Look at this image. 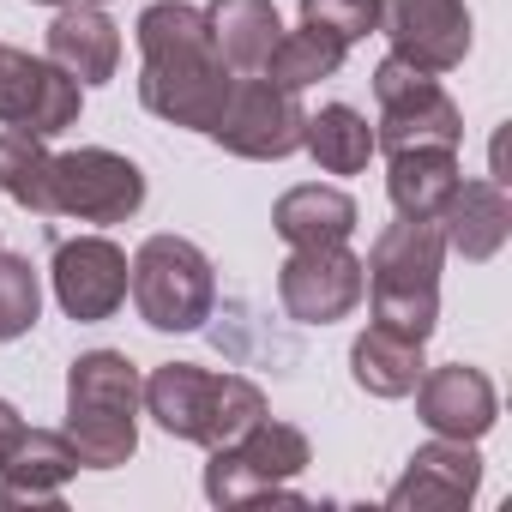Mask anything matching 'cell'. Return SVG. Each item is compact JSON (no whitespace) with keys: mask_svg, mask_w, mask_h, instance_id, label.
Listing matches in <instances>:
<instances>
[{"mask_svg":"<svg viewBox=\"0 0 512 512\" xmlns=\"http://www.w3.org/2000/svg\"><path fill=\"white\" fill-rule=\"evenodd\" d=\"M133 31H139V103L169 127L211 133L241 73H229V61L217 55L205 13L187 0H151Z\"/></svg>","mask_w":512,"mask_h":512,"instance_id":"obj_1","label":"cell"},{"mask_svg":"<svg viewBox=\"0 0 512 512\" xmlns=\"http://www.w3.org/2000/svg\"><path fill=\"white\" fill-rule=\"evenodd\" d=\"M368 302H374V326H392L416 344L434 338L440 326V272H446V235L440 217H398L374 235L368 247Z\"/></svg>","mask_w":512,"mask_h":512,"instance_id":"obj_2","label":"cell"},{"mask_svg":"<svg viewBox=\"0 0 512 512\" xmlns=\"http://www.w3.org/2000/svg\"><path fill=\"white\" fill-rule=\"evenodd\" d=\"M145 416L187 446H229L266 416V392L241 374H211L199 362H163L145 374Z\"/></svg>","mask_w":512,"mask_h":512,"instance_id":"obj_3","label":"cell"},{"mask_svg":"<svg viewBox=\"0 0 512 512\" xmlns=\"http://www.w3.org/2000/svg\"><path fill=\"white\" fill-rule=\"evenodd\" d=\"M139 410L145 380L121 350H85L67 368V440L79 446L85 470H115L139 452Z\"/></svg>","mask_w":512,"mask_h":512,"instance_id":"obj_4","label":"cell"},{"mask_svg":"<svg viewBox=\"0 0 512 512\" xmlns=\"http://www.w3.org/2000/svg\"><path fill=\"white\" fill-rule=\"evenodd\" d=\"M127 296L151 332H199L217 308V272L187 235H145L127 260Z\"/></svg>","mask_w":512,"mask_h":512,"instance_id":"obj_5","label":"cell"},{"mask_svg":"<svg viewBox=\"0 0 512 512\" xmlns=\"http://www.w3.org/2000/svg\"><path fill=\"white\" fill-rule=\"evenodd\" d=\"M308 464H314L308 434L296 422L260 416L247 434H235L229 446H211V458H205V500L211 506H253V500H290V506H302V494L290 482Z\"/></svg>","mask_w":512,"mask_h":512,"instance_id":"obj_6","label":"cell"},{"mask_svg":"<svg viewBox=\"0 0 512 512\" xmlns=\"http://www.w3.org/2000/svg\"><path fill=\"white\" fill-rule=\"evenodd\" d=\"M374 103H380V121H374V151H458L464 145V115L458 103L440 91V73H422L410 67L404 55H386L374 67Z\"/></svg>","mask_w":512,"mask_h":512,"instance_id":"obj_7","label":"cell"},{"mask_svg":"<svg viewBox=\"0 0 512 512\" xmlns=\"http://www.w3.org/2000/svg\"><path fill=\"white\" fill-rule=\"evenodd\" d=\"M145 205V169L109 145H79L49 157V217L127 223Z\"/></svg>","mask_w":512,"mask_h":512,"instance_id":"obj_8","label":"cell"},{"mask_svg":"<svg viewBox=\"0 0 512 512\" xmlns=\"http://www.w3.org/2000/svg\"><path fill=\"white\" fill-rule=\"evenodd\" d=\"M302 127H308V109L296 91L272 85L266 73H241L229 85V103L211 127V139L229 151V157H253V163H284L302 151Z\"/></svg>","mask_w":512,"mask_h":512,"instance_id":"obj_9","label":"cell"},{"mask_svg":"<svg viewBox=\"0 0 512 512\" xmlns=\"http://www.w3.org/2000/svg\"><path fill=\"white\" fill-rule=\"evenodd\" d=\"M362 290H368V272H362V253H350V241L290 247V260L278 266V302L296 326L350 320L362 308Z\"/></svg>","mask_w":512,"mask_h":512,"instance_id":"obj_10","label":"cell"},{"mask_svg":"<svg viewBox=\"0 0 512 512\" xmlns=\"http://www.w3.org/2000/svg\"><path fill=\"white\" fill-rule=\"evenodd\" d=\"M79 109H85V85L79 79H67L49 55L0 43V127L55 139V133H67L79 121Z\"/></svg>","mask_w":512,"mask_h":512,"instance_id":"obj_11","label":"cell"},{"mask_svg":"<svg viewBox=\"0 0 512 512\" xmlns=\"http://www.w3.org/2000/svg\"><path fill=\"white\" fill-rule=\"evenodd\" d=\"M49 278H55L61 314L79 326H97V320H115L127 302V253L109 235H73V241H55Z\"/></svg>","mask_w":512,"mask_h":512,"instance_id":"obj_12","label":"cell"},{"mask_svg":"<svg viewBox=\"0 0 512 512\" xmlns=\"http://www.w3.org/2000/svg\"><path fill=\"white\" fill-rule=\"evenodd\" d=\"M380 37L422 73H452L470 55L464 0H380Z\"/></svg>","mask_w":512,"mask_h":512,"instance_id":"obj_13","label":"cell"},{"mask_svg":"<svg viewBox=\"0 0 512 512\" xmlns=\"http://www.w3.org/2000/svg\"><path fill=\"white\" fill-rule=\"evenodd\" d=\"M482 488V458H476V440H428L410 452L404 476L386 488V506L392 512H452V506H470Z\"/></svg>","mask_w":512,"mask_h":512,"instance_id":"obj_14","label":"cell"},{"mask_svg":"<svg viewBox=\"0 0 512 512\" xmlns=\"http://www.w3.org/2000/svg\"><path fill=\"white\" fill-rule=\"evenodd\" d=\"M416 416L428 434L440 440H482L494 422H500V392L482 368H422L416 380Z\"/></svg>","mask_w":512,"mask_h":512,"instance_id":"obj_15","label":"cell"},{"mask_svg":"<svg viewBox=\"0 0 512 512\" xmlns=\"http://www.w3.org/2000/svg\"><path fill=\"white\" fill-rule=\"evenodd\" d=\"M79 446L61 428H25L0 458V506H61V488L79 476Z\"/></svg>","mask_w":512,"mask_h":512,"instance_id":"obj_16","label":"cell"},{"mask_svg":"<svg viewBox=\"0 0 512 512\" xmlns=\"http://www.w3.org/2000/svg\"><path fill=\"white\" fill-rule=\"evenodd\" d=\"M43 55L79 85H109L115 67H121V31H115V19L103 7H91V0H67V7H55Z\"/></svg>","mask_w":512,"mask_h":512,"instance_id":"obj_17","label":"cell"},{"mask_svg":"<svg viewBox=\"0 0 512 512\" xmlns=\"http://www.w3.org/2000/svg\"><path fill=\"white\" fill-rule=\"evenodd\" d=\"M440 235H446V253H464V260H494L512 235V199H506V181H458V193L446 199L440 211Z\"/></svg>","mask_w":512,"mask_h":512,"instance_id":"obj_18","label":"cell"},{"mask_svg":"<svg viewBox=\"0 0 512 512\" xmlns=\"http://www.w3.org/2000/svg\"><path fill=\"white\" fill-rule=\"evenodd\" d=\"M356 223H362L356 199L344 187H326V181H302L272 205V229L290 247H338L356 235Z\"/></svg>","mask_w":512,"mask_h":512,"instance_id":"obj_19","label":"cell"},{"mask_svg":"<svg viewBox=\"0 0 512 512\" xmlns=\"http://www.w3.org/2000/svg\"><path fill=\"white\" fill-rule=\"evenodd\" d=\"M199 13H205L211 43L229 61V73H260L266 55L284 37V19H278L272 0H211V7H199Z\"/></svg>","mask_w":512,"mask_h":512,"instance_id":"obj_20","label":"cell"},{"mask_svg":"<svg viewBox=\"0 0 512 512\" xmlns=\"http://www.w3.org/2000/svg\"><path fill=\"white\" fill-rule=\"evenodd\" d=\"M464 169H458V151H392V169H386V193L398 205V217H440L446 199L458 193Z\"/></svg>","mask_w":512,"mask_h":512,"instance_id":"obj_21","label":"cell"},{"mask_svg":"<svg viewBox=\"0 0 512 512\" xmlns=\"http://www.w3.org/2000/svg\"><path fill=\"white\" fill-rule=\"evenodd\" d=\"M422 368H428L422 362V344L404 338V332H392V326H368L350 344V374L374 398H410L416 380H422Z\"/></svg>","mask_w":512,"mask_h":512,"instance_id":"obj_22","label":"cell"},{"mask_svg":"<svg viewBox=\"0 0 512 512\" xmlns=\"http://www.w3.org/2000/svg\"><path fill=\"white\" fill-rule=\"evenodd\" d=\"M302 151H308L326 175H356V169H368V157H374V127H368L362 109L326 103V109H314L308 127H302Z\"/></svg>","mask_w":512,"mask_h":512,"instance_id":"obj_23","label":"cell"},{"mask_svg":"<svg viewBox=\"0 0 512 512\" xmlns=\"http://www.w3.org/2000/svg\"><path fill=\"white\" fill-rule=\"evenodd\" d=\"M344 43L338 37H326V31H314V25H302V31H284L278 37V49L266 55V79L272 85H284V91H308V85H320V79H338V67H344Z\"/></svg>","mask_w":512,"mask_h":512,"instance_id":"obj_24","label":"cell"},{"mask_svg":"<svg viewBox=\"0 0 512 512\" xmlns=\"http://www.w3.org/2000/svg\"><path fill=\"white\" fill-rule=\"evenodd\" d=\"M49 157L55 151H43L37 133H19V127L0 133V193L37 217H49Z\"/></svg>","mask_w":512,"mask_h":512,"instance_id":"obj_25","label":"cell"},{"mask_svg":"<svg viewBox=\"0 0 512 512\" xmlns=\"http://www.w3.org/2000/svg\"><path fill=\"white\" fill-rule=\"evenodd\" d=\"M43 314V284H37V266L25 253H7L0 247V344H13L37 326Z\"/></svg>","mask_w":512,"mask_h":512,"instance_id":"obj_26","label":"cell"},{"mask_svg":"<svg viewBox=\"0 0 512 512\" xmlns=\"http://www.w3.org/2000/svg\"><path fill=\"white\" fill-rule=\"evenodd\" d=\"M302 25H314L350 49L380 31V0H302Z\"/></svg>","mask_w":512,"mask_h":512,"instance_id":"obj_27","label":"cell"},{"mask_svg":"<svg viewBox=\"0 0 512 512\" xmlns=\"http://www.w3.org/2000/svg\"><path fill=\"white\" fill-rule=\"evenodd\" d=\"M19 434H25V416H19L7 398H0V458H7V446H13Z\"/></svg>","mask_w":512,"mask_h":512,"instance_id":"obj_28","label":"cell"},{"mask_svg":"<svg viewBox=\"0 0 512 512\" xmlns=\"http://www.w3.org/2000/svg\"><path fill=\"white\" fill-rule=\"evenodd\" d=\"M37 7H67V0H37Z\"/></svg>","mask_w":512,"mask_h":512,"instance_id":"obj_29","label":"cell"},{"mask_svg":"<svg viewBox=\"0 0 512 512\" xmlns=\"http://www.w3.org/2000/svg\"><path fill=\"white\" fill-rule=\"evenodd\" d=\"M91 7H103V0H91Z\"/></svg>","mask_w":512,"mask_h":512,"instance_id":"obj_30","label":"cell"}]
</instances>
